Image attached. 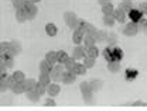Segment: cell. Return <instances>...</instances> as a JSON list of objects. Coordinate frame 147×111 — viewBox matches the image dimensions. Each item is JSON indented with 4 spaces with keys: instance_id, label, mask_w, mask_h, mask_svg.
<instances>
[{
    "instance_id": "cell-33",
    "label": "cell",
    "mask_w": 147,
    "mask_h": 111,
    "mask_svg": "<svg viewBox=\"0 0 147 111\" xmlns=\"http://www.w3.org/2000/svg\"><path fill=\"white\" fill-rule=\"evenodd\" d=\"M96 42H102V41H108V38H109V34L108 33H105V31H99L98 30V33H96Z\"/></svg>"
},
{
    "instance_id": "cell-32",
    "label": "cell",
    "mask_w": 147,
    "mask_h": 111,
    "mask_svg": "<svg viewBox=\"0 0 147 111\" xmlns=\"http://www.w3.org/2000/svg\"><path fill=\"white\" fill-rule=\"evenodd\" d=\"M102 21H103V25H105V27H109V28L116 24V21H115V19H113V16H103Z\"/></svg>"
},
{
    "instance_id": "cell-41",
    "label": "cell",
    "mask_w": 147,
    "mask_h": 111,
    "mask_svg": "<svg viewBox=\"0 0 147 111\" xmlns=\"http://www.w3.org/2000/svg\"><path fill=\"white\" fill-rule=\"evenodd\" d=\"M139 10H140L142 14H147V1H143V3L139 4Z\"/></svg>"
},
{
    "instance_id": "cell-20",
    "label": "cell",
    "mask_w": 147,
    "mask_h": 111,
    "mask_svg": "<svg viewBox=\"0 0 147 111\" xmlns=\"http://www.w3.org/2000/svg\"><path fill=\"white\" fill-rule=\"evenodd\" d=\"M119 69H120V62L119 60H109L108 62V70L109 72L116 73V72H119Z\"/></svg>"
},
{
    "instance_id": "cell-28",
    "label": "cell",
    "mask_w": 147,
    "mask_h": 111,
    "mask_svg": "<svg viewBox=\"0 0 147 111\" xmlns=\"http://www.w3.org/2000/svg\"><path fill=\"white\" fill-rule=\"evenodd\" d=\"M26 96H27V100H30V101H33V103H37L38 100H40V94L36 92V90H31V92H27L26 93Z\"/></svg>"
},
{
    "instance_id": "cell-22",
    "label": "cell",
    "mask_w": 147,
    "mask_h": 111,
    "mask_svg": "<svg viewBox=\"0 0 147 111\" xmlns=\"http://www.w3.org/2000/svg\"><path fill=\"white\" fill-rule=\"evenodd\" d=\"M115 6L109 3V4H105V6H102V13H103V16H113V13H115Z\"/></svg>"
},
{
    "instance_id": "cell-11",
    "label": "cell",
    "mask_w": 147,
    "mask_h": 111,
    "mask_svg": "<svg viewBox=\"0 0 147 111\" xmlns=\"http://www.w3.org/2000/svg\"><path fill=\"white\" fill-rule=\"evenodd\" d=\"M53 65H50L45 59L44 60H41L40 62V65H38V69H40V73H47V74H50L51 72H53Z\"/></svg>"
},
{
    "instance_id": "cell-8",
    "label": "cell",
    "mask_w": 147,
    "mask_h": 111,
    "mask_svg": "<svg viewBox=\"0 0 147 111\" xmlns=\"http://www.w3.org/2000/svg\"><path fill=\"white\" fill-rule=\"evenodd\" d=\"M61 92V86L58 84V83H51L50 86H47V94L50 96V97H57L58 94Z\"/></svg>"
},
{
    "instance_id": "cell-25",
    "label": "cell",
    "mask_w": 147,
    "mask_h": 111,
    "mask_svg": "<svg viewBox=\"0 0 147 111\" xmlns=\"http://www.w3.org/2000/svg\"><path fill=\"white\" fill-rule=\"evenodd\" d=\"M57 56H58V63H59V65H64V63L67 62V59L69 58V55H68L65 51H62V49H61V51H57Z\"/></svg>"
},
{
    "instance_id": "cell-30",
    "label": "cell",
    "mask_w": 147,
    "mask_h": 111,
    "mask_svg": "<svg viewBox=\"0 0 147 111\" xmlns=\"http://www.w3.org/2000/svg\"><path fill=\"white\" fill-rule=\"evenodd\" d=\"M10 90L14 93V94H23V93H26V90H24V84H23V83H14L13 87H11Z\"/></svg>"
},
{
    "instance_id": "cell-40",
    "label": "cell",
    "mask_w": 147,
    "mask_h": 111,
    "mask_svg": "<svg viewBox=\"0 0 147 111\" xmlns=\"http://www.w3.org/2000/svg\"><path fill=\"white\" fill-rule=\"evenodd\" d=\"M55 104H57V103H55V100L53 97H48V98L44 101V106H45V107H54Z\"/></svg>"
},
{
    "instance_id": "cell-44",
    "label": "cell",
    "mask_w": 147,
    "mask_h": 111,
    "mask_svg": "<svg viewBox=\"0 0 147 111\" xmlns=\"http://www.w3.org/2000/svg\"><path fill=\"white\" fill-rule=\"evenodd\" d=\"M131 106H144V104H143L142 101H136V103H133Z\"/></svg>"
},
{
    "instance_id": "cell-14",
    "label": "cell",
    "mask_w": 147,
    "mask_h": 111,
    "mask_svg": "<svg viewBox=\"0 0 147 111\" xmlns=\"http://www.w3.org/2000/svg\"><path fill=\"white\" fill-rule=\"evenodd\" d=\"M16 20H17L18 23H24V21H27L28 20V14H27V10L23 7V9H18L16 10Z\"/></svg>"
},
{
    "instance_id": "cell-10",
    "label": "cell",
    "mask_w": 147,
    "mask_h": 111,
    "mask_svg": "<svg viewBox=\"0 0 147 111\" xmlns=\"http://www.w3.org/2000/svg\"><path fill=\"white\" fill-rule=\"evenodd\" d=\"M75 80H76V76L72 72H69V70H65L64 74H62V79H61V82L64 84H72Z\"/></svg>"
},
{
    "instance_id": "cell-48",
    "label": "cell",
    "mask_w": 147,
    "mask_h": 111,
    "mask_svg": "<svg viewBox=\"0 0 147 111\" xmlns=\"http://www.w3.org/2000/svg\"><path fill=\"white\" fill-rule=\"evenodd\" d=\"M0 56H1V48H0Z\"/></svg>"
},
{
    "instance_id": "cell-18",
    "label": "cell",
    "mask_w": 147,
    "mask_h": 111,
    "mask_svg": "<svg viewBox=\"0 0 147 111\" xmlns=\"http://www.w3.org/2000/svg\"><path fill=\"white\" fill-rule=\"evenodd\" d=\"M45 33H47V35H50V37H55L57 33H58V28H57V25H55L54 23H48V24L45 25Z\"/></svg>"
},
{
    "instance_id": "cell-43",
    "label": "cell",
    "mask_w": 147,
    "mask_h": 111,
    "mask_svg": "<svg viewBox=\"0 0 147 111\" xmlns=\"http://www.w3.org/2000/svg\"><path fill=\"white\" fill-rule=\"evenodd\" d=\"M98 3H99L100 6H105V4H109V3H112V0H98Z\"/></svg>"
},
{
    "instance_id": "cell-47",
    "label": "cell",
    "mask_w": 147,
    "mask_h": 111,
    "mask_svg": "<svg viewBox=\"0 0 147 111\" xmlns=\"http://www.w3.org/2000/svg\"><path fill=\"white\" fill-rule=\"evenodd\" d=\"M122 1H131V0H122Z\"/></svg>"
},
{
    "instance_id": "cell-23",
    "label": "cell",
    "mask_w": 147,
    "mask_h": 111,
    "mask_svg": "<svg viewBox=\"0 0 147 111\" xmlns=\"http://www.w3.org/2000/svg\"><path fill=\"white\" fill-rule=\"evenodd\" d=\"M89 84H91L92 90H93V93H95V92H99V90L102 89L103 82H102V80H99V79H93V80H91V82H89Z\"/></svg>"
},
{
    "instance_id": "cell-31",
    "label": "cell",
    "mask_w": 147,
    "mask_h": 111,
    "mask_svg": "<svg viewBox=\"0 0 147 111\" xmlns=\"http://www.w3.org/2000/svg\"><path fill=\"white\" fill-rule=\"evenodd\" d=\"M129 16L131 17V21H134V23H139L140 20H142V13H140V10L137 9V10H131L130 13H129Z\"/></svg>"
},
{
    "instance_id": "cell-29",
    "label": "cell",
    "mask_w": 147,
    "mask_h": 111,
    "mask_svg": "<svg viewBox=\"0 0 147 111\" xmlns=\"http://www.w3.org/2000/svg\"><path fill=\"white\" fill-rule=\"evenodd\" d=\"M86 56H89L92 59H96V58L99 56V49H98V47L95 45V47H92V48H88V49H86Z\"/></svg>"
},
{
    "instance_id": "cell-36",
    "label": "cell",
    "mask_w": 147,
    "mask_h": 111,
    "mask_svg": "<svg viewBox=\"0 0 147 111\" xmlns=\"http://www.w3.org/2000/svg\"><path fill=\"white\" fill-rule=\"evenodd\" d=\"M75 65H76V60L74 59L72 56H69V58L67 59V62L64 63V66H65V69H67V70H71Z\"/></svg>"
},
{
    "instance_id": "cell-24",
    "label": "cell",
    "mask_w": 147,
    "mask_h": 111,
    "mask_svg": "<svg viewBox=\"0 0 147 111\" xmlns=\"http://www.w3.org/2000/svg\"><path fill=\"white\" fill-rule=\"evenodd\" d=\"M119 9L123 10L125 13H130L133 10V4H131V1H120L119 3Z\"/></svg>"
},
{
    "instance_id": "cell-39",
    "label": "cell",
    "mask_w": 147,
    "mask_h": 111,
    "mask_svg": "<svg viewBox=\"0 0 147 111\" xmlns=\"http://www.w3.org/2000/svg\"><path fill=\"white\" fill-rule=\"evenodd\" d=\"M7 77V76H6ZM6 77H3V79H0V92L4 93L6 90H9V87H7V84H6Z\"/></svg>"
},
{
    "instance_id": "cell-12",
    "label": "cell",
    "mask_w": 147,
    "mask_h": 111,
    "mask_svg": "<svg viewBox=\"0 0 147 111\" xmlns=\"http://www.w3.org/2000/svg\"><path fill=\"white\" fill-rule=\"evenodd\" d=\"M113 19H115L116 23L122 24V23H125V21H126V13L117 7V9L115 10V13H113Z\"/></svg>"
},
{
    "instance_id": "cell-3",
    "label": "cell",
    "mask_w": 147,
    "mask_h": 111,
    "mask_svg": "<svg viewBox=\"0 0 147 111\" xmlns=\"http://www.w3.org/2000/svg\"><path fill=\"white\" fill-rule=\"evenodd\" d=\"M65 70H67V69H65V66H64V65L57 63L54 68H53V72L50 73V76H51V80H53L54 83H57V82H61L62 74H64V72H65Z\"/></svg>"
},
{
    "instance_id": "cell-7",
    "label": "cell",
    "mask_w": 147,
    "mask_h": 111,
    "mask_svg": "<svg viewBox=\"0 0 147 111\" xmlns=\"http://www.w3.org/2000/svg\"><path fill=\"white\" fill-rule=\"evenodd\" d=\"M84 37H85V33L78 27L76 30H74V33H72V42L75 45H81L84 42Z\"/></svg>"
},
{
    "instance_id": "cell-4",
    "label": "cell",
    "mask_w": 147,
    "mask_h": 111,
    "mask_svg": "<svg viewBox=\"0 0 147 111\" xmlns=\"http://www.w3.org/2000/svg\"><path fill=\"white\" fill-rule=\"evenodd\" d=\"M139 31H140V30H139V25H137V23H134V21L127 23V24L125 25V28H123V34H125L126 37H134V35H137Z\"/></svg>"
},
{
    "instance_id": "cell-2",
    "label": "cell",
    "mask_w": 147,
    "mask_h": 111,
    "mask_svg": "<svg viewBox=\"0 0 147 111\" xmlns=\"http://www.w3.org/2000/svg\"><path fill=\"white\" fill-rule=\"evenodd\" d=\"M79 90H81V94H82V98L88 103H92L93 100V90H92L89 82H82L79 84Z\"/></svg>"
},
{
    "instance_id": "cell-26",
    "label": "cell",
    "mask_w": 147,
    "mask_h": 111,
    "mask_svg": "<svg viewBox=\"0 0 147 111\" xmlns=\"http://www.w3.org/2000/svg\"><path fill=\"white\" fill-rule=\"evenodd\" d=\"M3 62H4V65H6V68H7V69H11V68L14 66V56L4 55L3 56Z\"/></svg>"
},
{
    "instance_id": "cell-45",
    "label": "cell",
    "mask_w": 147,
    "mask_h": 111,
    "mask_svg": "<svg viewBox=\"0 0 147 111\" xmlns=\"http://www.w3.org/2000/svg\"><path fill=\"white\" fill-rule=\"evenodd\" d=\"M6 76H7L6 72H1V70H0V79H3V77H6Z\"/></svg>"
},
{
    "instance_id": "cell-34",
    "label": "cell",
    "mask_w": 147,
    "mask_h": 111,
    "mask_svg": "<svg viewBox=\"0 0 147 111\" xmlns=\"http://www.w3.org/2000/svg\"><path fill=\"white\" fill-rule=\"evenodd\" d=\"M82 60H84L82 63L85 65V68H86V69H92V68L95 66V60H96V59H92V58H89V56H85Z\"/></svg>"
},
{
    "instance_id": "cell-21",
    "label": "cell",
    "mask_w": 147,
    "mask_h": 111,
    "mask_svg": "<svg viewBox=\"0 0 147 111\" xmlns=\"http://www.w3.org/2000/svg\"><path fill=\"white\" fill-rule=\"evenodd\" d=\"M38 82L41 83V84H44V86H50L51 84V76L47 73H40V76H38Z\"/></svg>"
},
{
    "instance_id": "cell-15",
    "label": "cell",
    "mask_w": 147,
    "mask_h": 111,
    "mask_svg": "<svg viewBox=\"0 0 147 111\" xmlns=\"http://www.w3.org/2000/svg\"><path fill=\"white\" fill-rule=\"evenodd\" d=\"M10 48H11V56H16V55H20L21 54V51H23V48H21V44L18 42V41H11L10 42Z\"/></svg>"
},
{
    "instance_id": "cell-19",
    "label": "cell",
    "mask_w": 147,
    "mask_h": 111,
    "mask_svg": "<svg viewBox=\"0 0 147 111\" xmlns=\"http://www.w3.org/2000/svg\"><path fill=\"white\" fill-rule=\"evenodd\" d=\"M11 77H13V80H14L16 83H23V82H24V80L27 79L23 70H16V72H13Z\"/></svg>"
},
{
    "instance_id": "cell-5",
    "label": "cell",
    "mask_w": 147,
    "mask_h": 111,
    "mask_svg": "<svg viewBox=\"0 0 147 111\" xmlns=\"http://www.w3.org/2000/svg\"><path fill=\"white\" fill-rule=\"evenodd\" d=\"M79 28L85 33V35H96V33H98V30H96L95 25H92L91 23L84 21V20H81V23H79Z\"/></svg>"
},
{
    "instance_id": "cell-35",
    "label": "cell",
    "mask_w": 147,
    "mask_h": 111,
    "mask_svg": "<svg viewBox=\"0 0 147 111\" xmlns=\"http://www.w3.org/2000/svg\"><path fill=\"white\" fill-rule=\"evenodd\" d=\"M27 14H28V20H34L37 17V14H38V7H37V4H34L31 9H28L27 10Z\"/></svg>"
},
{
    "instance_id": "cell-42",
    "label": "cell",
    "mask_w": 147,
    "mask_h": 111,
    "mask_svg": "<svg viewBox=\"0 0 147 111\" xmlns=\"http://www.w3.org/2000/svg\"><path fill=\"white\" fill-rule=\"evenodd\" d=\"M14 83H16V82L13 80V77H11V76H7V77H6V84H7V87H9V89H11Z\"/></svg>"
},
{
    "instance_id": "cell-1",
    "label": "cell",
    "mask_w": 147,
    "mask_h": 111,
    "mask_svg": "<svg viewBox=\"0 0 147 111\" xmlns=\"http://www.w3.org/2000/svg\"><path fill=\"white\" fill-rule=\"evenodd\" d=\"M64 20H65V24H67L72 31L79 27V23H81V20L78 19V16H76L74 11H65V13H64Z\"/></svg>"
},
{
    "instance_id": "cell-9",
    "label": "cell",
    "mask_w": 147,
    "mask_h": 111,
    "mask_svg": "<svg viewBox=\"0 0 147 111\" xmlns=\"http://www.w3.org/2000/svg\"><path fill=\"white\" fill-rule=\"evenodd\" d=\"M86 70H88V69L85 68V65H84V63H78V62H76V65L74 66L69 72H72L75 76H85Z\"/></svg>"
},
{
    "instance_id": "cell-6",
    "label": "cell",
    "mask_w": 147,
    "mask_h": 111,
    "mask_svg": "<svg viewBox=\"0 0 147 111\" xmlns=\"http://www.w3.org/2000/svg\"><path fill=\"white\" fill-rule=\"evenodd\" d=\"M75 60H79V59H84L86 56V49L84 45H76L72 49V55H71Z\"/></svg>"
},
{
    "instance_id": "cell-13",
    "label": "cell",
    "mask_w": 147,
    "mask_h": 111,
    "mask_svg": "<svg viewBox=\"0 0 147 111\" xmlns=\"http://www.w3.org/2000/svg\"><path fill=\"white\" fill-rule=\"evenodd\" d=\"M45 60L50 63V65H53L55 66L57 63H58V56H57V51H48L47 54H45Z\"/></svg>"
},
{
    "instance_id": "cell-17",
    "label": "cell",
    "mask_w": 147,
    "mask_h": 111,
    "mask_svg": "<svg viewBox=\"0 0 147 111\" xmlns=\"http://www.w3.org/2000/svg\"><path fill=\"white\" fill-rule=\"evenodd\" d=\"M84 47H85V49H88V48H92V47H95V44H96V38L95 35H85L84 37Z\"/></svg>"
},
{
    "instance_id": "cell-27",
    "label": "cell",
    "mask_w": 147,
    "mask_h": 111,
    "mask_svg": "<svg viewBox=\"0 0 147 111\" xmlns=\"http://www.w3.org/2000/svg\"><path fill=\"white\" fill-rule=\"evenodd\" d=\"M0 48H1V56L4 55H11V48H10V42H0Z\"/></svg>"
},
{
    "instance_id": "cell-49",
    "label": "cell",
    "mask_w": 147,
    "mask_h": 111,
    "mask_svg": "<svg viewBox=\"0 0 147 111\" xmlns=\"http://www.w3.org/2000/svg\"><path fill=\"white\" fill-rule=\"evenodd\" d=\"M146 24H147V19H146Z\"/></svg>"
},
{
    "instance_id": "cell-38",
    "label": "cell",
    "mask_w": 147,
    "mask_h": 111,
    "mask_svg": "<svg viewBox=\"0 0 147 111\" xmlns=\"http://www.w3.org/2000/svg\"><path fill=\"white\" fill-rule=\"evenodd\" d=\"M11 4H13V7L18 10V9H23L24 7V0H11Z\"/></svg>"
},
{
    "instance_id": "cell-46",
    "label": "cell",
    "mask_w": 147,
    "mask_h": 111,
    "mask_svg": "<svg viewBox=\"0 0 147 111\" xmlns=\"http://www.w3.org/2000/svg\"><path fill=\"white\" fill-rule=\"evenodd\" d=\"M40 1H41V0H33V3H34V4H37V3H40Z\"/></svg>"
},
{
    "instance_id": "cell-16",
    "label": "cell",
    "mask_w": 147,
    "mask_h": 111,
    "mask_svg": "<svg viewBox=\"0 0 147 111\" xmlns=\"http://www.w3.org/2000/svg\"><path fill=\"white\" fill-rule=\"evenodd\" d=\"M23 84H24V90H26V93H27V92H31V90H34V89H36L37 80L31 79V77H27V79L23 82Z\"/></svg>"
},
{
    "instance_id": "cell-37",
    "label": "cell",
    "mask_w": 147,
    "mask_h": 111,
    "mask_svg": "<svg viewBox=\"0 0 147 111\" xmlns=\"http://www.w3.org/2000/svg\"><path fill=\"white\" fill-rule=\"evenodd\" d=\"M40 96H42V94H45L47 93V86H44V84H41L40 82H37V84H36V89H34Z\"/></svg>"
}]
</instances>
